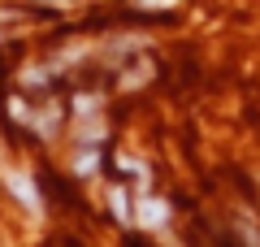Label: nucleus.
<instances>
[{
  "instance_id": "obj_1",
  "label": "nucleus",
  "mask_w": 260,
  "mask_h": 247,
  "mask_svg": "<svg viewBox=\"0 0 260 247\" xmlns=\"http://www.w3.org/2000/svg\"><path fill=\"white\" fill-rule=\"evenodd\" d=\"M135 221H139V226H148V230H160V226L169 221V204H160V200H139Z\"/></svg>"
},
{
  "instance_id": "obj_2",
  "label": "nucleus",
  "mask_w": 260,
  "mask_h": 247,
  "mask_svg": "<svg viewBox=\"0 0 260 247\" xmlns=\"http://www.w3.org/2000/svg\"><path fill=\"white\" fill-rule=\"evenodd\" d=\"M109 208H113V217H117L121 226H130V221H135V208H130V200H126V191H121V187H113V191H109Z\"/></svg>"
},
{
  "instance_id": "obj_3",
  "label": "nucleus",
  "mask_w": 260,
  "mask_h": 247,
  "mask_svg": "<svg viewBox=\"0 0 260 247\" xmlns=\"http://www.w3.org/2000/svg\"><path fill=\"white\" fill-rule=\"evenodd\" d=\"M9 187H13V195H18L26 208H35V204H39V195H35V187H30V178H26V174H13V178H9Z\"/></svg>"
},
{
  "instance_id": "obj_4",
  "label": "nucleus",
  "mask_w": 260,
  "mask_h": 247,
  "mask_svg": "<svg viewBox=\"0 0 260 247\" xmlns=\"http://www.w3.org/2000/svg\"><path fill=\"white\" fill-rule=\"evenodd\" d=\"M74 109H78V117H91V109H100V96H78Z\"/></svg>"
},
{
  "instance_id": "obj_5",
  "label": "nucleus",
  "mask_w": 260,
  "mask_h": 247,
  "mask_svg": "<svg viewBox=\"0 0 260 247\" xmlns=\"http://www.w3.org/2000/svg\"><path fill=\"white\" fill-rule=\"evenodd\" d=\"M74 169H78V174H91V169H95V147L83 156V161H74Z\"/></svg>"
},
{
  "instance_id": "obj_6",
  "label": "nucleus",
  "mask_w": 260,
  "mask_h": 247,
  "mask_svg": "<svg viewBox=\"0 0 260 247\" xmlns=\"http://www.w3.org/2000/svg\"><path fill=\"white\" fill-rule=\"evenodd\" d=\"M139 5H160V9H169V5H178V0H139Z\"/></svg>"
},
{
  "instance_id": "obj_7",
  "label": "nucleus",
  "mask_w": 260,
  "mask_h": 247,
  "mask_svg": "<svg viewBox=\"0 0 260 247\" xmlns=\"http://www.w3.org/2000/svg\"><path fill=\"white\" fill-rule=\"evenodd\" d=\"M44 5H56V9H70V5H74V0H44Z\"/></svg>"
}]
</instances>
